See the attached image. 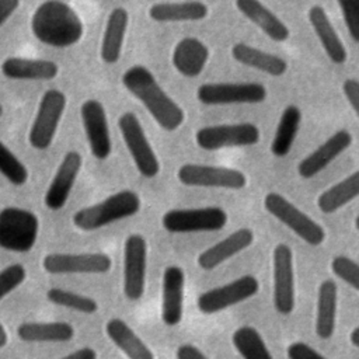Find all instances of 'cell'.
<instances>
[{"instance_id": "8", "label": "cell", "mask_w": 359, "mask_h": 359, "mask_svg": "<svg viewBox=\"0 0 359 359\" xmlns=\"http://www.w3.org/2000/svg\"><path fill=\"white\" fill-rule=\"evenodd\" d=\"M227 223V213L219 206L170 209L161 216V226L170 233L217 231Z\"/></svg>"}, {"instance_id": "31", "label": "cell", "mask_w": 359, "mask_h": 359, "mask_svg": "<svg viewBox=\"0 0 359 359\" xmlns=\"http://www.w3.org/2000/svg\"><path fill=\"white\" fill-rule=\"evenodd\" d=\"M302 123V111L297 105H287L278 122L275 136L271 143V153L282 158L287 156L296 140Z\"/></svg>"}, {"instance_id": "18", "label": "cell", "mask_w": 359, "mask_h": 359, "mask_svg": "<svg viewBox=\"0 0 359 359\" xmlns=\"http://www.w3.org/2000/svg\"><path fill=\"white\" fill-rule=\"evenodd\" d=\"M352 142L353 136L349 130H337L299 163L297 174L304 180L313 178L327 168L339 154H342L352 144Z\"/></svg>"}, {"instance_id": "27", "label": "cell", "mask_w": 359, "mask_h": 359, "mask_svg": "<svg viewBox=\"0 0 359 359\" xmlns=\"http://www.w3.org/2000/svg\"><path fill=\"white\" fill-rule=\"evenodd\" d=\"M105 334L112 344L130 359H153L154 353L143 339L121 318H111L105 324Z\"/></svg>"}, {"instance_id": "13", "label": "cell", "mask_w": 359, "mask_h": 359, "mask_svg": "<svg viewBox=\"0 0 359 359\" xmlns=\"http://www.w3.org/2000/svg\"><path fill=\"white\" fill-rule=\"evenodd\" d=\"M147 243L142 234H130L123 245V293L132 300H140L146 287Z\"/></svg>"}, {"instance_id": "39", "label": "cell", "mask_w": 359, "mask_h": 359, "mask_svg": "<svg viewBox=\"0 0 359 359\" xmlns=\"http://www.w3.org/2000/svg\"><path fill=\"white\" fill-rule=\"evenodd\" d=\"M286 355L289 359H323L324 358L323 353H320L311 345L302 341L292 342L286 349Z\"/></svg>"}, {"instance_id": "28", "label": "cell", "mask_w": 359, "mask_h": 359, "mask_svg": "<svg viewBox=\"0 0 359 359\" xmlns=\"http://www.w3.org/2000/svg\"><path fill=\"white\" fill-rule=\"evenodd\" d=\"M231 56L238 63L264 72L269 76H282L287 70V63L280 56L264 52L251 45L238 42L231 48Z\"/></svg>"}, {"instance_id": "7", "label": "cell", "mask_w": 359, "mask_h": 359, "mask_svg": "<svg viewBox=\"0 0 359 359\" xmlns=\"http://www.w3.org/2000/svg\"><path fill=\"white\" fill-rule=\"evenodd\" d=\"M66 105L67 98L60 90L50 88L43 93L28 133L29 144L34 149L46 150L52 144Z\"/></svg>"}, {"instance_id": "17", "label": "cell", "mask_w": 359, "mask_h": 359, "mask_svg": "<svg viewBox=\"0 0 359 359\" xmlns=\"http://www.w3.org/2000/svg\"><path fill=\"white\" fill-rule=\"evenodd\" d=\"M83 165V157L79 151L70 150L62 158L43 198V203L49 210H60L74 187Z\"/></svg>"}, {"instance_id": "25", "label": "cell", "mask_w": 359, "mask_h": 359, "mask_svg": "<svg viewBox=\"0 0 359 359\" xmlns=\"http://www.w3.org/2000/svg\"><path fill=\"white\" fill-rule=\"evenodd\" d=\"M128 22H129V14L123 7H116L109 13L107 18L104 35H102L101 52H100L101 59L105 63L114 65L119 60Z\"/></svg>"}, {"instance_id": "15", "label": "cell", "mask_w": 359, "mask_h": 359, "mask_svg": "<svg viewBox=\"0 0 359 359\" xmlns=\"http://www.w3.org/2000/svg\"><path fill=\"white\" fill-rule=\"evenodd\" d=\"M80 116L91 154L97 160H107L112 151V143L104 105L98 100H87L80 107Z\"/></svg>"}, {"instance_id": "42", "label": "cell", "mask_w": 359, "mask_h": 359, "mask_svg": "<svg viewBox=\"0 0 359 359\" xmlns=\"http://www.w3.org/2000/svg\"><path fill=\"white\" fill-rule=\"evenodd\" d=\"M20 0H0V28L17 11Z\"/></svg>"}, {"instance_id": "22", "label": "cell", "mask_w": 359, "mask_h": 359, "mask_svg": "<svg viewBox=\"0 0 359 359\" xmlns=\"http://www.w3.org/2000/svg\"><path fill=\"white\" fill-rule=\"evenodd\" d=\"M236 7L272 41L285 42L290 36L286 24L259 0H236Z\"/></svg>"}, {"instance_id": "30", "label": "cell", "mask_w": 359, "mask_h": 359, "mask_svg": "<svg viewBox=\"0 0 359 359\" xmlns=\"http://www.w3.org/2000/svg\"><path fill=\"white\" fill-rule=\"evenodd\" d=\"M208 6L202 1H177L156 3L149 8V17L157 22L199 21L208 15Z\"/></svg>"}, {"instance_id": "6", "label": "cell", "mask_w": 359, "mask_h": 359, "mask_svg": "<svg viewBox=\"0 0 359 359\" xmlns=\"http://www.w3.org/2000/svg\"><path fill=\"white\" fill-rule=\"evenodd\" d=\"M118 128L140 175L154 178L160 171V161L137 116L129 111L123 112L118 119Z\"/></svg>"}, {"instance_id": "14", "label": "cell", "mask_w": 359, "mask_h": 359, "mask_svg": "<svg viewBox=\"0 0 359 359\" xmlns=\"http://www.w3.org/2000/svg\"><path fill=\"white\" fill-rule=\"evenodd\" d=\"M272 276L275 310L282 316H287L294 309V269L293 254L286 244H278L273 248Z\"/></svg>"}, {"instance_id": "45", "label": "cell", "mask_w": 359, "mask_h": 359, "mask_svg": "<svg viewBox=\"0 0 359 359\" xmlns=\"http://www.w3.org/2000/svg\"><path fill=\"white\" fill-rule=\"evenodd\" d=\"M7 341H8V334L4 328V325L0 323V349L7 344Z\"/></svg>"}, {"instance_id": "24", "label": "cell", "mask_w": 359, "mask_h": 359, "mask_svg": "<svg viewBox=\"0 0 359 359\" xmlns=\"http://www.w3.org/2000/svg\"><path fill=\"white\" fill-rule=\"evenodd\" d=\"M3 76L11 80H52L59 73V66L46 59L7 57L1 62Z\"/></svg>"}, {"instance_id": "41", "label": "cell", "mask_w": 359, "mask_h": 359, "mask_svg": "<svg viewBox=\"0 0 359 359\" xmlns=\"http://www.w3.org/2000/svg\"><path fill=\"white\" fill-rule=\"evenodd\" d=\"M175 356L178 359H206L208 356L196 346L192 344H182L177 348Z\"/></svg>"}, {"instance_id": "35", "label": "cell", "mask_w": 359, "mask_h": 359, "mask_svg": "<svg viewBox=\"0 0 359 359\" xmlns=\"http://www.w3.org/2000/svg\"><path fill=\"white\" fill-rule=\"evenodd\" d=\"M0 174L13 185H24L28 181V170L20 158L0 140Z\"/></svg>"}, {"instance_id": "29", "label": "cell", "mask_w": 359, "mask_h": 359, "mask_svg": "<svg viewBox=\"0 0 359 359\" xmlns=\"http://www.w3.org/2000/svg\"><path fill=\"white\" fill-rule=\"evenodd\" d=\"M17 335L25 342H67L74 337V328L65 321H29L18 325Z\"/></svg>"}, {"instance_id": "12", "label": "cell", "mask_w": 359, "mask_h": 359, "mask_svg": "<svg viewBox=\"0 0 359 359\" xmlns=\"http://www.w3.org/2000/svg\"><path fill=\"white\" fill-rule=\"evenodd\" d=\"M258 289V279L252 275H244L226 285L203 292L199 294L196 306L203 314H215L255 296Z\"/></svg>"}, {"instance_id": "26", "label": "cell", "mask_w": 359, "mask_h": 359, "mask_svg": "<svg viewBox=\"0 0 359 359\" xmlns=\"http://www.w3.org/2000/svg\"><path fill=\"white\" fill-rule=\"evenodd\" d=\"M338 289L334 280H323L317 292L316 334L320 339H330L335 331L337 323Z\"/></svg>"}, {"instance_id": "33", "label": "cell", "mask_w": 359, "mask_h": 359, "mask_svg": "<svg viewBox=\"0 0 359 359\" xmlns=\"http://www.w3.org/2000/svg\"><path fill=\"white\" fill-rule=\"evenodd\" d=\"M231 342L236 351L244 359H271L272 355L258 332L257 328L251 325H243L237 328L231 335Z\"/></svg>"}, {"instance_id": "40", "label": "cell", "mask_w": 359, "mask_h": 359, "mask_svg": "<svg viewBox=\"0 0 359 359\" xmlns=\"http://www.w3.org/2000/svg\"><path fill=\"white\" fill-rule=\"evenodd\" d=\"M342 91H344V95H345L346 101L349 102L352 111L355 114H358V111H359V81L356 79H346L342 83Z\"/></svg>"}, {"instance_id": "32", "label": "cell", "mask_w": 359, "mask_h": 359, "mask_svg": "<svg viewBox=\"0 0 359 359\" xmlns=\"http://www.w3.org/2000/svg\"><path fill=\"white\" fill-rule=\"evenodd\" d=\"M359 195V172L353 171L342 181L334 184L321 192L317 198V206L323 213H334Z\"/></svg>"}, {"instance_id": "16", "label": "cell", "mask_w": 359, "mask_h": 359, "mask_svg": "<svg viewBox=\"0 0 359 359\" xmlns=\"http://www.w3.org/2000/svg\"><path fill=\"white\" fill-rule=\"evenodd\" d=\"M112 261L104 252H52L43 257L42 266L48 273H105Z\"/></svg>"}, {"instance_id": "34", "label": "cell", "mask_w": 359, "mask_h": 359, "mask_svg": "<svg viewBox=\"0 0 359 359\" xmlns=\"http://www.w3.org/2000/svg\"><path fill=\"white\" fill-rule=\"evenodd\" d=\"M46 299L56 306L67 307L83 314H94L100 309L94 299L60 287H50L46 292Z\"/></svg>"}, {"instance_id": "37", "label": "cell", "mask_w": 359, "mask_h": 359, "mask_svg": "<svg viewBox=\"0 0 359 359\" xmlns=\"http://www.w3.org/2000/svg\"><path fill=\"white\" fill-rule=\"evenodd\" d=\"M27 278V271L22 264H11L0 271V302L15 290Z\"/></svg>"}, {"instance_id": "21", "label": "cell", "mask_w": 359, "mask_h": 359, "mask_svg": "<svg viewBox=\"0 0 359 359\" xmlns=\"http://www.w3.org/2000/svg\"><path fill=\"white\" fill-rule=\"evenodd\" d=\"M209 48L198 38L187 36L178 41L172 50V65L185 77H196L209 60Z\"/></svg>"}, {"instance_id": "9", "label": "cell", "mask_w": 359, "mask_h": 359, "mask_svg": "<svg viewBox=\"0 0 359 359\" xmlns=\"http://www.w3.org/2000/svg\"><path fill=\"white\" fill-rule=\"evenodd\" d=\"M259 129L254 123H223L199 128L195 133V143L202 150L213 151L229 147L254 146L259 142Z\"/></svg>"}, {"instance_id": "1", "label": "cell", "mask_w": 359, "mask_h": 359, "mask_svg": "<svg viewBox=\"0 0 359 359\" xmlns=\"http://www.w3.org/2000/svg\"><path fill=\"white\" fill-rule=\"evenodd\" d=\"M122 84L164 130L175 132L184 123V109L161 88L153 73L144 66L129 67L122 74Z\"/></svg>"}, {"instance_id": "11", "label": "cell", "mask_w": 359, "mask_h": 359, "mask_svg": "<svg viewBox=\"0 0 359 359\" xmlns=\"http://www.w3.org/2000/svg\"><path fill=\"white\" fill-rule=\"evenodd\" d=\"M266 97L268 90L261 83H205L196 90L198 101L205 105L258 104Z\"/></svg>"}, {"instance_id": "19", "label": "cell", "mask_w": 359, "mask_h": 359, "mask_svg": "<svg viewBox=\"0 0 359 359\" xmlns=\"http://www.w3.org/2000/svg\"><path fill=\"white\" fill-rule=\"evenodd\" d=\"M185 273L181 266L170 265L163 272L161 280V320L168 327H175L184 313Z\"/></svg>"}, {"instance_id": "38", "label": "cell", "mask_w": 359, "mask_h": 359, "mask_svg": "<svg viewBox=\"0 0 359 359\" xmlns=\"http://www.w3.org/2000/svg\"><path fill=\"white\" fill-rule=\"evenodd\" d=\"M345 25L355 42L359 41V0H337Z\"/></svg>"}, {"instance_id": "2", "label": "cell", "mask_w": 359, "mask_h": 359, "mask_svg": "<svg viewBox=\"0 0 359 359\" xmlns=\"http://www.w3.org/2000/svg\"><path fill=\"white\" fill-rule=\"evenodd\" d=\"M31 31L39 42L48 46L69 48L81 39L84 25L67 3L46 0L35 8L31 18Z\"/></svg>"}, {"instance_id": "36", "label": "cell", "mask_w": 359, "mask_h": 359, "mask_svg": "<svg viewBox=\"0 0 359 359\" xmlns=\"http://www.w3.org/2000/svg\"><path fill=\"white\" fill-rule=\"evenodd\" d=\"M332 273L342 282L348 283L352 289H359V265L345 255H337L331 261Z\"/></svg>"}, {"instance_id": "43", "label": "cell", "mask_w": 359, "mask_h": 359, "mask_svg": "<svg viewBox=\"0 0 359 359\" xmlns=\"http://www.w3.org/2000/svg\"><path fill=\"white\" fill-rule=\"evenodd\" d=\"M98 356V353L90 348V346H83V348H79L70 353H67L65 356V359H95Z\"/></svg>"}, {"instance_id": "44", "label": "cell", "mask_w": 359, "mask_h": 359, "mask_svg": "<svg viewBox=\"0 0 359 359\" xmlns=\"http://www.w3.org/2000/svg\"><path fill=\"white\" fill-rule=\"evenodd\" d=\"M349 341H351V344H352L353 348H359V327H355V328L351 331Z\"/></svg>"}, {"instance_id": "5", "label": "cell", "mask_w": 359, "mask_h": 359, "mask_svg": "<svg viewBox=\"0 0 359 359\" xmlns=\"http://www.w3.org/2000/svg\"><path fill=\"white\" fill-rule=\"evenodd\" d=\"M264 208L309 245L318 247L325 241V230L283 195L268 192L264 196Z\"/></svg>"}, {"instance_id": "20", "label": "cell", "mask_w": 359, "mask_h": 359, "mask_svg": "<svg viewBox=\"0 0 359 359\" xmlns=\"http://www.w3.org/2000/svg\"><path fill=\"white\" fill-rule=\"evenodd\" d=\"M254 243V231L248 227H241L227 237L202 251L196 259L198 266L203 271H213L224 261L244 251Z\"/></svg>"}, {"instance_id": "3", "label": "cell", "mask_w": 359, "mask_h": 359, "mask_svg": "<svg viewBox=\"0 0 359 359\" xmlns=\"http://www.w3.org/2000/svg\"><path fill=\"white\" fill-rule=\"evenodd\" d=\"M142 208L140 196L130 191H118L98 203L79 209L72 220L83 231H93L109 226L118 220L136 215Z\"/></svg>"}, {"instance_id": "46", "label": "cell", "mask_w": 359, "mask_h": 359, "mask_svg": "<svg viewBox=\"0 0 359 359\" xmlns=\"http://www.w3.org/2000/svg\"><path fill=\"white\" fill-rule=\"evenodd\" d=\"M1 115H3V107L0 105V116H1Z\"/></svg>"}, {"instance_id": "23", "label": "cell", "mask_w": 359, "mask_h": 359, "mask_svg": "<svg viewBox=\"0 0 359 359\" xmlns=\"http://www.w3.org/2000/svg\"><path fill=\"white\" fill-rule=\"evenodd\" d=\"M309 21L330 60L335 65H344L346 62L348 53L325 10L318 4L310 7Z\"/></svg>"}, {"instance_id": "4", "label": "cell", "mask_w": 359, "mask_h": 359, "mask_svg": "<svg viewBox=\"0 0 359 359\" xmlns=\"http://www.w3.org/2000/svg\"><path fill=\"white\" fill-rule=\"evenodd\" d=\"M38 233L39 219L34 212L17 206L0 210V248L27 252L35 245Z\"/></svg>"}, {"instance_id": "10", "label": "cell", "mask_w": 359, "mask_h": 359, "mask_svg": "<svg viewBox=\"0 0 359 359\" xmlns=\"http://www.w3.org/2000/svg\"><path fill=\"white\" fill-rule=\"evenodd\" d=\"M177 178L187 187L243 189L247 185V175L237 170L219 165L188 163L177 171Z\"/></svg>"}]
</instances>
